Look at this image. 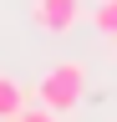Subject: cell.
<instances>
[{
	"label": "cell",
	"mask_w": 117,
	"mask_h": 122,
	"mask_svg": "<svg viewBox=\"0 0 117 122\" xmlns=\"http://www.w3.org/2000/svg\"><path fill=\"white\" fill-rule=\"evenodd\" d=\"M20 112H25V86L15 81V76L0 71V122H10V117H20Z\"/></svg>",
	"instance_id": "obj_3"
},
{
	"label": "cell",
	"mask_w": 117,
	"mask_h": 122,
	"mask_svg": "<svg viewBox=\"0 0 117 122\" xmlns=\"http://www.w3.org/2000/svg\"><path fill=\"white\" fill-rule=\"evenodd\" d=\"M10 122H56V112H51V107H25V112L10 117Z\"/></svg>",
	"instance_id": "obj_5"
},
{
	"label": "cell",
	"mask_w": 117,
	"mask_h": 122,
	"mask_svg": "<svg viewBox=\"0 0 117 122\" xmlns=\"http://www.w3.org/2000/svg\"><path fill=\"white\" fill-rule=\"evenodd\" d=\"M92 25L117 41V0H97V5H92Z\"/></svg>",
	"instance_id": "obj_4"
},
{
	"label": "cell",
	"mask_w": 117,
	"mask_h": 122,
	"mask_svg": "<svg viewBox=\"0 0 117 122\" xmlns=\"http://www.w3.org/2000/svg\"><path fill=\"white\" fill-rule=\"evenodd\" d=\"M36 92H41V107H51L56 117H61V112H76L81 97H86V66H81V61H56V66L36 81Z\"/></svg>",
	"instance_id": "obj_1"
},
{
	"label": "cell",
	"mask_w": 117,
	"mask_h": 122,
	"mask_svg": "<svg viewBox=\"0 0 117 122\" xmlns=\"http://www.w3.org/2000/svg\"><path fill=\"white\" fill-rule=\"evenodd\" d=\"M31 20L46 36H66L81 20V0H31Z\"/></svg>",
	"instance_id": "obj_2"
}]
</instances>
